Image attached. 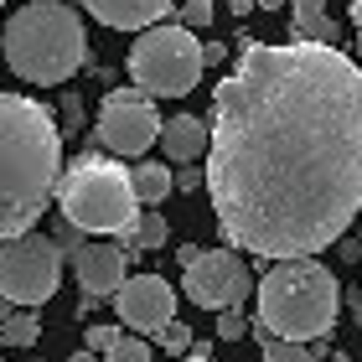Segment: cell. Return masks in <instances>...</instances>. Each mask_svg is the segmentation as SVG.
Segmentation results:
<instances>
[{
  "label": "cell",
  "mask_w": 362,
  "mask_h": 362,
  "mask_svg": "<svg viewBox=\"0 0 362 362\" xmlns=\"http://www.w3.org/2000/svg\"><path fill=\"white\" fill-rule=\"evenodd\" d=\"M202 187L238 254L279 264L347 238L362 212V68L341 47L243 31L212 88Z\"/></svg>",
  "instance_id": "6da1fadb"
},
{
  "label": "cell",
  "mask_w": 362,
  "mask_h": 362,
  "mask_svg": "<svg viewBox=\"0 0 362 362\" xmlns=\"http://www.w3.org/2000/svg\"><path fill=\"white\" fill-rule=\"evenodd\" d=\"M62 176V129L52 109L0 88V243L31 233Z\"/></svg>",
  "instance_id": "7a4b0ae2"
},
{
  "label": "cell",
  "mask_w": 362,
  "mask_h": 362,
  "mask_svg": "<svg viewBox=\"0 0 362 362\" xmlns=\"http://www.w3.org/2000/svg\"><path fill=\"white\" fill-rule=\"evenodd\" d=\"M0 52H6V68L21 78V83H37V88L68 83L88 62L83 16L73 6H62V0H31V6H21L6 21Z\"/></svg>",
  "instance_id": "3957f363"
},
{
  "label": "cell",
  "mask_w": 362,
  "mask_h": 362,
  "mask_svg": "<svg viewBox=\"0 0 362 362\" xmlns=\"http://www.w3.org/2000/svg\"><path fill=\"white\" fill-rule=\"evenodd\" d=\"M341 310V285L321 259H279L259 279V332L279 341H321L332 337Z\"/></svg>",
  "instance_id": "277c9868"
},
{
  "label": "cell",
  "mask_w": 362,
  "mask_h": 362,
  "mask_svg": "<svg viewBox=\"0 0 362 362\" xmlns=\"http://www.w3.org/2000/svg\"><path fill=\"white\" fill-rule=\"evenodd\" d=\"M57 212L62 223H73L83 238H104V233H119V228L135 223V187H129V171L109 156H93L83 151L78 160H68L57 176Z\"/></svg>",
  "instance_id": "5b68a950"
},
{
  "label": "cell",
  "mask_w": 362,
  "mask_h": 362,
  "mask_svg": "<svg viewBox=\"0 0 362 362\" xmlns=\"http://www.w3.org/2000/svg\"><path fill=\"white\" fill-rule=\"evenodd\" d=\"M129 78L145 98H181L202 78V42L197 31H181L176 21L145 26L129 47Z\"/></svg>",
  "instance_id": "8992f818"
},
{
  "label": "cell",
  "mask_w": 362,
  "mask_h": 362,
  "mask_svg": "<svg viewBox=\"0 0 362 362\" xmlns=\"http://www.w3.org/2000/svg\"><path fill=\"white\" fill-rule=\"evenodd\" d=\"M62 285V254L47 233H16L0 243V300L11 310H37Z\"/></svg>",
  "instance_id": "52a82bcc"
},
{
  "label": "cell",
  "mask_w": 362,
  "mask_h": 362,
  "mask_svg": "<svg viewBox=\"0 0 362 362\" xmlns=\"http://www.w3.org/2000/svg\"><path fill=\"white\" fill-rule=\"evenodd\" d=\"M181 295L192 305L212 310V316L218 310H238L254 295V274L238 259V249H202L187 264V274H181Z\"/></svg>",
  "instance_id": "ba28073f"
},
{
  "label": "cell",
  "mask_w": 362,
  "mask_h": 362,
  "mask_svg": "<svg viewBox=\"0 0 362 362\" xmlns=\"http://www.w3.org/2000/svg\"><path fill=\"white\" fill-rule=\"evenodd\" d=\"M156 135H160V114H156V104H151L135 83H129V88H114V93L104 98L93 140L104 145L109 156H145V151L156 145Z\"/></svg>",
  "instance_id": "9c48e42d"
},
{
  "label": "cell",
  "mask_w": 362,
  "mask_h": 362,
  "mask_svg": "<svg viewBox=\"0 0 362 362\" xmlns=\"http://www.w3.org/2000/svg\"><path fill=\"white\" fill-rule=\"evenodd\" d=\"M109 300L129 332H160L166 321H176V290L160 274H124Z\"/></svg>",
  "instance_id": "30bf717a"
},
{
  "label": "cell",
  "mask_w": 362,
  "mask_h": 362,
  "mask_svg": "<svg viewBox=\"0 0 362 362\" xmlns=\"http://www.w3.org/2000/svg\"><path fill=\"white\" fill-rule=\"evenodd\" d=\"M124 264H129V254H119V243H104V238H88L83 249L73 254V274H78V285H83V295H93V300H109V295L119 290Z\"/></svg>",
  "instance_id": "8fae6325"
},
{
  "label": "cell",
  "mask_w": 362,
  "mask_h": 362,
  "mask_svg": "<svg viewBox=\"0 0 362 362\" xmlns=\"http://www.w3.org/2000/svg\"><path fill=\"white\" fill-rule=\"evenodd\" d=\"M93 21H104L109 31H145L160 26L176 11V0H83Z\"/></svg>",
  "instance_id": "7c38bea8"
},
{
  "label": "cell",
  "mask_w": 362,
  "mask_h": 362,
  "mask_svg": "<svg viewBox=\"0 0 362 362\" xmlns=\"http://www.w3.org/2000/svg\"><path fill=\"white\" fill-rule=\"evenodd\" d=\"M160 151H166L176 166H197L207 156V119L197 114H176V119H160Z\"/></svg>",
  "instance_id": "4fadbf2b"
},
{
  "label": "cell",
  "mask_w": 362,
  "mask_h": 362,
  "mask_svg": "<svg viewBox=\"0 0 362 362\" xmlns=\"http://www.w3.org/2000/svg\"><path fill=\"white\" fill-rule=\"evenodd\" d=\"M119 254H151V249H166V238H171V228L160 212H135V223L119 228Z\"/></svg>",
  "instance_id": "5bb4252c"
},
{
  "label": "cell",
  "mask_w": 362,
  "mask_h": 362,
  "mask_svg": "<svg viewBox=\"0 0 362 362\" xmlns=\"http://www.w3.org/2000/svg\"><path fill=\"white\" fill-rule=\"evenodd\" d=\"M129 187H135V202L140 207H160L171 197V166H160V160H140V166L129 171Z\"/></svg>",
  "instance_id": "9a60e30c"
},
{
  "label": "cell",
  "mask_w": 362,
  "mask_h": 362,
  "mask_svg": "<svg viewBox=\"0 0 362 362\" xmlns=\"http://www.w3.org/2000/svg\"><path fill=\"white\" fill-rule=\"evenodd\" d=\"M37 337H42L37 310H11V316L0 321V341H6V347H37Z\"/></svg>",
  "instance_id": "2e32d148"
},
{
  "label": "cell",
  "mask_w": 362,
  "mask_h": 362,
  "mask_svg": "<svg viewBox=\"0 0 362 362\" xmlns=\"http://www.w3.org/2000/svg\"><path fill=\"white\" fill-rule=\"evenodd\" d=\"M254 337H259V352H264V362H321L316 352L305 347V341H279L269 332H259L254 326Z\"/></svg>",
  "instance_id": "e0dca14e"
},
{
  "label": "cell",
  "mask_w": 362,
  "mask_h": 362,
  "mask_svg": "<svg viewBox=\"0 0 362 362\" xmlns=\"http://www.w3.org/2000/svg\"><path fill=\"white\" fill-rule=\"evenodd\" d=\"M104 362H151V341L145 337H114V347L104 352Z\"/></svg>",
  "instance_id": "ac0fdd59"
},
{
  "label": "cell",
  "mask_w": 362,
  "mask_h": 362,
  "mask_svg": "<svg viewBox=\"0 0 362 362\" xmlns=\"http://www.w3.org/2000/svg\"><path fill=\"white\" fill-rule=\"evenodd\" d=\"M212 16H218L212 0H181V6H176V26H181V31H202Z\"/></svg>",
  "instance_id": "d6986e66"
},
{
  "label": "cell",
  "mask_w": 362,
  "mask_h": 362,
  "mask_svg": "<svg viewBox=\"0 0 362 362\" xmlns=\"http://www.w3.org/2000/svg\"><path fill=\"white\" fill-rule=\"evenodd\" d=\"M156 341H160V347H166L171 357H181V352L192 347V326H181V321H166V326L156 332Z\"/></svg>",
  "instance_id": "ffe728a7"
},
{
  "label": "cell",
  "mask_w": 362,
  "mask_h": 362,
  "mask_svg": "<svg viewBox=\"0 0 362 362\" xmlns=\"http://www.w3.org/2000/svg\"><path fill=\"white\" fill-rule=\"evenodd\" d=\"M62 135H83V98H78L73 88L62 93V119H57Z\"/></svg>",
  "instance_id": "44dd1931"
},
{
  "label": "cell",
  "mask_w": 362,
  "mask_h": 362,
  "mask_svg": "<svg viewBox=\"0 0 362 362\" xmlns=\"http://www.w3.org/2000/svg\"><path fill=\"white\" fill-rule=\"evenodd\" d=\"M249 337V316L243 310H218V341H243Z\"/></svg>",
  "instance_id": "7402d4cb"
},
{
  "label": "cell",
  "mask_w": 362,
  "mask_h": 362,
  "mask_svg": "<svg viewBox=\"0 0 362 362\" xmlns=\"http://www.w3.org/2000/svg\"><path fill=\"white\" fill-rule=\"evenodd\" d=\"M114 337H119V326H88V332H83V341H88V347H83V352L104 357V352L114 347Z\"/></svg>",
  "instance_id": "603a6c76"
},
{
  "label": "cell",
  "mask_w": 362,
  "mask_h": 362,
  "mask_svg": "<svg viewBox=\"0 0 362 362\" xmlns=\"http://www.w3.org/2000/svg\"><path fill=\"white\" fill-rule=\"evenodd\" d=\"M171 187H176V192H202V166H181V171H171Z\"/></svg>",
  "instance_id": "cb8c5ba5"
},
{
  "label": "cell",
  "mask_w": 362,
  "mask_h": 362,
  "mask_svg": "<svg viewBox=\"0 0 362 362\" xmlns=\"http://www.w3.org/2000/svg\"><path fill=\"white\" fill-rule=\"evenodd\" d=\"M223 57H228V47H223V42H202V68H218Z\"/></svg>",
  "instance_id": "d4e9b609"
},
{
  "label": "cell",
  "mask_w": 362,
  "mask_h": 362,
  "mask_svg": "<svg viewBox=\"0 0 362 362\" xmlns=\"http://www.w3.org/2000/svg\"><path fill=\"white\" fill-rule=\"evenodd\" d=\"M341 243V264H352V259H362V243L357 238H337Z\"/></svg>",
  "instance_id": "484cf974"
},
{
  "label": "cell",
  "mask_w": 362,
  "mask_h": 362,
  "mask_svg": "<svg viewBox=\"0 0 362 362\" xmlns=\"http://www.w3.org/2000/svg\"><path fill=\"white\" fill-rule=\"evenodd\" d=\"M197 254H202V249H197V243H181V249H176V264H181V269H187V264H192V259H197Z\"/></svg>",
  "instance_id": "4316f807"
},
{
  "label": "cell",
  "mask_w": 362,
  "mask_h": 362,
  "mask_svg": "<svg viewBox=\"0 0 362 362\" xmlns=\"http://www.w3.org/2000/svg\"><path fill=\"white\" fill-rule=\"evenodd\" d=\"M228 11H233V16H238V21H243V16H249V11H254V0H228Z\"/></svg>",
  "instance_id": "83f0119b"
},
{
  "label": "cell",
  "mask_w": 362,
  "mask_h": 362,
  "mask_svg": "<svg viewBox=\"0 0 362 362\" xmlns=\"http://www.w3.org/2000/svg\"><path fill=\"white\" fill-rule=\"evenodd\" d=\"M347 305H352V316L362 321V290H352V295H347Z\"/></svg>",
  "instance_id": "f1b7e54d"
},
{
  "label": "cell",
  "mask_w": 362,
  "mask_h": 362,
  "mask_svg": "<svg viewBox=\"0 0 362 362\" xmlns=\"http://www.w3.org/2000/svg\"><path fill=\"white\" fill-rule=\"evenodd\" d=\"M285 0H254V11H279Z\"/></svg>",
  "instance_id": "f546056e"
},
{
  "label": "cell",
  "mask_w": 362,
  "mask_h": 362,
  "mask_svg": "<svg viewBox=\"0 0 362 362\" xmlns=\"http://www.w3.org/2000/svg\"><path fill=\"white\" fill-rule=\"evenodd\" d=\"M352 21H357V31H362V0H352Z\"/></svg>",
  "instance_id": "4dcf8cb0"
},
{
  "label": "cell",
  "mask_w": 362,
  "mask_h": 362,
  "mask_svg": "<svg viewBox=\"0 0 362 362\" xmlns=\"http://www.w3.org/2000/svg\"><path fill=\"white\" fill-rule=\"evenodd\" d=\"M68 362H98V357H93V352H73Z\"/></svg>",
  "instance_id": "1f68e13d"
},
{
  "label": "cell",
  "mask_w": 362,
  "mask_h": 362,
  "mask_svg": "<svg viewBox=\"0 0 362 362\" xmlns=\"http://www.w3.org/2000/svg\"><path fill=\"white\" fill-rule=\"evenodd\" d=\"M6 316H11V305H6V300H0V321H6Z\"/></svg>",
  "instance_id": "d6a6232c"
},
{
  "label": "cell",
  "mask_w": 362,
  "mask_h": 362,
  "mask_svg": "<svg viewBox=\"0 0 362 362\" xmlns=\"http://www.w3.org/2000/svg\"><path fill=\"white\" fill-rule=\"evenodd\" d=\"M357 57H362V31H357ZM357 68H362V62H357Z\"/></svg>",
  "instance_id": "836d02e7"
},
{
  "label": "cell",
  "mask_w": 362,
  "mask_h": 362,
  "mask_svg": "<svg viewBox=\"0 0 362 362\" xmlns=\"http://www.w3.org/2000/svg\"><path fill=\"white\" fill-rule=\"evenodd\" d=\"M187 362H212V357H187Z\"/></svg>",
  "instance_id": "e575fe53"
},
{
  "label": "cell",
  "mask_w": 362,
  "mask_h": 362,
  "mask_svg": "<svg viewBox=\"0 0 362 362\" xmlns=\"http://www.w3.org/2000/svg\"><path fill=\"white\" fill-rule=\"evenodd\" d=\"M0 6H6V0H0Z\"/></svg>",
  "instance_id": "d590c367"
},
{
  "label": "cell",
  "mask_w": 362,
  "mask_h": 362,
  "mask_svg": "<svg viewBox=\"0 0 362 362\" xmlns=\"http://www.w3.org/2000/svg\"><path fill=\"white\" fill-rule=\"evenodd\" d=\"M357 218H362V212H357Z\"/></svg>",
  "instance_id": "8d00e7d4"
},
{
  "label": "cell",
  "mask_w": 362,
  "mask_h": 362,
  "mask_svg": "<svg viewBox=\"0 0 362 362\" xmlns=\"http://www.w3.org/2000/svg\"><path fill=\"white\" fill-rule=\"evenodd\" d=\"M341 362H347V357H341Z\"/></svg>",
  "instance_id": "74e56055"
}]
</instances>
